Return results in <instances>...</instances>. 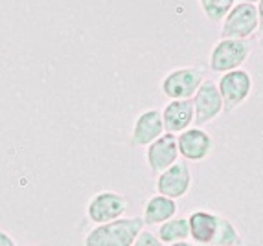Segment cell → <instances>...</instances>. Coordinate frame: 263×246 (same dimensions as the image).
Returning a JSON list of instances; mask_svg holds the SVG:
<instances>
[{"instance_id": "1", "label": "cell", "mask_w": 263, "mask_h": 246, "mask_svg": "<svg viewBox=\"0 0 263 246\" xmlns=\"http://www.w3.org/2000/svg\"><path fill=\"white\" fill-rule=\"evenodd\" d=\"M144 220L135 219H118L109 224L98 226L85 239V246H131L136 235L140 233Z\"/></svg>"}, {"instance_id": "2", "label": "cell", "mask_w": 263, "mask_h": 246, "mask_svg": "<svg viewBox=\"0 0 263 246\" xmlns=\"http://www.w3.org/2000/svg\"><path fill=\"white\" fill-rule=\"evenodd\" d=\"M258 28V9L256 6L243 2V4L236 6L227 17L221 30L223 37H247Z\"/></svg>"}, {"instance_id": "3", "label": "cell", "mask_w": 263, "mask_h": 246, "mask_svg": "<svg viewBox=\"0 0 263 246\" xmlns=\"http://www.w3.org/2000/svg\"><path fill=\"white\" fill-rule=\"evenodd\" d=\"M249 55V44L237 39L221 40L212 53V70L230 72L236 70Z\"/></svg>"}, {"instance_id": "4", "label": "cell", "mask_w": 263, "mask_h": 246, "mask_svg": "<svg viewBox=\"0 0 263 246\" xmlns=\"http://www.w3.org/2000/svg\"><path fill=\"white\" fill-rule=\"evenodd\" d=\"M193 109L197 112L195 121L199 125L210 121L215 116L223 110V97H221L219 90L212 81H204L201 83V88L195 94V101H193Z\"/></svg>"}, {"instance_id": "5", "label": "cell", "mask_w": 263, "mask_h": 246, "mask_svg": "<svg viewBox=\"0 0 263 246\" xmlns=\"http://www.w3.org/2000/svg\"><path fill=\"white\" fill-rule=\"evenodd\" d=\"M202 72L201 70H177L164 79L162 90L166 96L182 99L193 96V92L201 87Z\"/></svg>"}, {"instance_id": "6", "label": "cell", "mask_w": 263, "mask_h": 246, "mask_svg": "<svg viewBox=\"0 0 263 246\" xmlns=\"http://www.w3.org/2000/svg\"><path fill=\"white\" fill-rule=\"evenodd\" d=\"M250 92V77L247 72L243 70H232L227 75H223V79L219 83V94L223 97L224 107L228 110L234 109L236 105L245 99Z\"/></svg>"}, {"instance_id": "7", "label": "cell", "mask_w": 263, "mask_h": 246, "mask_svg": "<svg viewBox=\"0 0 263 246\" xmlns=\"http://www.w3.org/2000/svg\"><path fill=\"white\" fill-rule=\"evenodd\" d=\"M127 208V202L122 195L116 193H100L94 197V200L88 204V217L94 222L105 224L109 220L118 219Z\"/></svg>"}, {"instance_id": "8", "label": "cell", "mask_w": 263, "mask_h": 246, "mask_svg": "<svg viewBox=\"0 0 263 246\" xmlns=\"http://www.w3.org/2000/svg\"><path fill=\"white\" fill-rule=\"evenodd\" d=\"M179 154V145H177V138L173 134H164L162 138H158L157 141L149 145L147 151V162L153 173H162L167 167L173 166Z\"/></svg>"}, {"instance_id": "9", "label": "cell", "mask_w": 263, "mask_h": 246, "mask_svg": "<svg viewBox=\"0 0 263 246\" xmlns=\"http://www.w3.org/2000/svg\"><path fill=\"white\" fill-rule=\"evenodd\" d=\"M190 188V171L188 166L182 162L167 167L158 178V191L164 197H182Z\"/></svg>"}, {"instance_id": "10", "label": "cell", "mask_w": 263, "mask_h": 246, "mask_svg": "<svg viewBox=\"0 0 263 246\" xmlns=\"http://www.w3.org/2000/svg\"><path fill=\"white\" fill-rule=\"evenodd\" d=\"M164 131V121L160 110H149L138 118L135 125V132H133V145H145L149 141L157 140Z\"/></svg>"}, {"instance_id": "11", "label": "cell", "mask_w": 263, "mask_h": 246, "mask_svg": "<svg viewBox=\"0 0 263 246\" xmlns=\"http://www.w3.org/2000/svg\"><path fill=\"white\" fill-rule=\"evenodd\" d=\"M177 145H179V151L182 156L190 160H201L210 153L212 140L201 129H192V131H186L184 134H180Z\"/></svg>"}, {"instance_id": "12", "label": "cell", "mask_w": 263, "mask_h": 246, "mask_svg": "<svg viewBox=\"0 0 263 246\" xmlns=\"http://www.w3.org/2000/svg\"><path fill=\"white\" fill-rule=\"evenodd\" d=\"M193 118V101L190 99H177L170 103L164 110V127L170 132L184 131Z\"/></svg>"}, {"instance_id": "13", "label": "cell", "mask_w": 263, "mask_h": 246, "mask_svg": "<svg viewBox=\"0 0 263 246\" xmlns=\"http://www.w3.org/2000/svg\"><path fill=\"white\" fill-rule=\"evenodd\" d=\"M217 228V217L210 215L206 211H197L190 219V232L193 239L199 242H212Z\"/></svg>"}, {"instance_id": "14", "label": "cell", "mask_w": 263, "mask_h": 246, "mask_svg": "<svg viewBox=\"0 0 263 246\" xmlns=\"http://www.w3.org/2000/svg\"><path fill=\"white\" fill-rule=\"evenodd\" d=\"M175 213V202L170 197H155L151 198L145 206V222L147 224H157L164 222Z\"/></svg>"}, {"instance_id": "15", "label": "cell", "mask_w": 263, "mask_h": 246, "mask_svg": "<svg viewBox=\"0 0 263 246\" xmlns=\"http://www.w3.org/2000/svg\"><path fill=\"white\" fill-rule=\"evenodd\" d=\"M190 233V222L184 219H177V220H170L160 228V237L162 241L171 242V241H182V239L188 237Z\"/></svg>"}, {"instance_id": "16", "label": "cell", "mask_w": 263, "mask_h": 246, "mask_svg": "<svg viewBox=\"0 0 263 246\" xmlns=\"http://www.w3.org/2000/svg\"><path fill=\"white\" fill-rule=\"evenodd\" d=\"M236 242H239V237H237V233H236V230L232 228V224H230L228 220L217 217V228H215V235L210 244L232 246V244H236Z\"/></svg>"}, {"instance_id": "17", "label": "cell", "mask_w": 263, "mask_h": 246, "mask_svg": "<svg viewBox=\"0 0 263 246\" xmlns=\"http://www.w3.org/2000/svg\"><path fill=\"white\" fill-rule=\"evenodd\" d=\"M201 2H202L204 13H206L212 20H221L234 6V0H201Z\"/></svg>"}, {"instance_id": "18", "label": "cell", "mask_w": 263, "mask_h": 246, "mask_svg": "<svg viewBox=\"0 0 263 246\" xmlns=\"http://www.w3.org/2000/svg\"><path fill=\"white\" fill-rule=\"evenodd\" d=\"M135 246H162V242L157 241V237H155L153 233L142 232L140 235H138V239H136Z\"/></svg>"}, {"instance_id": "19", "label": "cell", "mask_w": 263, "mask_h": 246, "mask_svg": "<svg viewBox=\"0 0 263 246\" xmlns=\"http://www.w3.org/2000/svg\"><path fill=\"white\" fill-rule=\"evenodd\" d=\"M0 246H15L13 239L9 237L6 232H2V230H0Z\"/></svg>"}, {"instance_id": "20", "label": "cell", "mask_w": 263, "mask_h": 246, "mask_svg": "<svg viewBox=\"0 0 263 246\" xmlns=\"http://www.w3.org/2000/svg\"><path fill=\"white\" fill-rule=\"evenodd\" d=\"M258 22H259V33L263 35V0L259 2V18H258Z\"/></svg>"}, {"instance_id": "21", "label": "cell", "mask_w": 263, "mask_h": 246, "mask_svg": "<svg viewBox=\"0 0 263 246\" xmlns=\"http://www.w3.org/2000/svg\"><path fill=\"white\" fill-rule=\"evenodd\" d=\"M173 246H190V244H186V242H177V244H173Z\"/></svg>"}, {"instance_id": "22", "label": "cell", "mask_w": 263, "mask_h": 246, "mask_svg": "<svg viewBox=\"0 0 263 246\" xmlns=\"http://www.w3.org/2000/svg\"><path fill=\"white\" fill-rule=\"evenodd\" d=\"M245 2H249V4H252V2H256V0H245Z\"/></svg>"}, {"instance_id": "23", "label": "cell", "mask_w": 263, "mask_h": 246, "mask_svg": "<svg viewBox=\"0 0 263 246\" xmlns=\"http://www.w3.org/2000/svg\"><path fill=\"white\" fill-rule=\"evenodd\" d=\"M261 46H263V39H261Z\"/></svg>"}]
</instances>
